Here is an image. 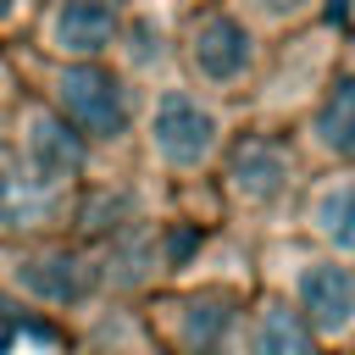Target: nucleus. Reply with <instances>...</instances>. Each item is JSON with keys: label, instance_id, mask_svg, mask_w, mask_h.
Here are the masks:
<instances>
[{"label": "nucleus", "instance_id": "nucleus-9", "mask_svg": "<svg viewBox=\"0 0 355 355\" xmlns=\"http://www.w3.org/2000/svg\"><path fill=\"white\" fill-rule=\"evenodd\" d=\"M55 211L50 183H39L28 166H0V227H39Z\"/></svg>", "mask_w": 355, "mask_h": 355}, {"label": "nucleus", "instance_id": "nucleus-16", "mask_svg": "<svg viewBox=\"0 0 355 355\" xmlns=\"http://www.w3.org/2000/svg\"><path fill=\"white\" fill-rule=\"evenodd\" d=\"M6 349H11V322L0 316V355H6Z\"/></svg>", "mask_w": 355, "mask_h": 355}, {"label": "nucleus", "instance_id": "nucleus-10", "mask_svg": "<svg viewBox=\"0 0 355 355\" xmlns=\"http://www.w3.org/2000/svg\"><path fill=\"white\" fill-rule=\"evenodd\" d=\"M316 139L333 155H355V72L327 89V100L316 111Z\"/></svg>", "mask_w": 355, "mask_h": 355}, {"label": "nucleus", "instance_id": "nucleus-5", "mask_svg": "<svg viewBox=\"0 0 355 355\" xmlns=\"http://www.w3.org/2000/svg\"><path fill=\"white\" fill-rule=\"evenodd\" d=\"M83 166V139L55 116V111H33L28 116V172L39 183H67Z\"/></svg>", "mask_w": 355, "mask_h": 355}, {"label": "nucleus", "instance_id": "nucleus-14", "mask_svg": "<svg viewBox=\"0 0 355 355\" xmlns=\"http://www.w3.org/2000/svg\"><path fill=\"white\" fill-rule=\"evenodd\" d=\"M194 250H200V233H194V227H178V233H166V261H178V266H183Z\"/></svg>", "mask_w": 355, "mask_h": 355}, {"label": "nucleus", "instance_id": "nucleus-3", "mask_svg": "<svg viewBox=\"0 0 355 355\" xmlns=\"http://www.w3.org/2000/svg\"><path fill=\"white\" fill-rule=\"evenodd\" d=\"M189 55H194V72L205 83L227 89V83H239L255 67V33L233 11H211V17H200V28L189 39Z\"/></svg>", "mask_w": 355, "mask_h": 355}, {"label": "nucleus", "instance_id": "nucleus-7", "mask_svg": "<svg viewBox=\"0 0 355 355\" xmlns=\"http://www.w3.org/2000/svg\"><path fill=\"white\" fill-rule=\"evenodd\" d=\"M227 172H233V189L244 200H277L288 183V155L272 139H244V144H233Z\"/></svg>", "mask_w": 355, "mask_h": 355}, {"label": "nucleus", "instance_id": "nucleus-8", "mask_svg": "<svg viewBox=\"0 0 355 355\" xmlns=\"http://www.w3.org/2000/svg\"><path fill=\"white\" fill-rule=\"evenodd\" d=\"M22 288L39 294V300H50V305H72V300H83L94 288V266L78 261V255H67V250H50V255L22 261Z\"/></svg>", "mask_w": 355, "mask_h": 355}, {"label": "nucleus", "instance_id": "nucleus-4", "mask_svg": "<svg viewBox=\"0 0 355 355\" xmlns=\"http://www.w3.org/2000/svg\"><path fill=\"white\" fill-rule=\"evenodd\" d=\"M122 28V11L116 0H55L50 11V50L67 55V61H94Z\"/></svg>", "mask_w": 355, "mask_h": 355}, {"label": "nucleus", "instance_id": "nucleus-12", "mask_svg": "<svg viewBox=\"0 0 355 355\" xmlns=\"http://www.w3.org/2000/svg\"><path fill=\"white\" fill-rule=\"evenodd\" d=\"M311 222L322 227L327 244L355 250V183H327V189L311 200Z\"/></svg>", "mask_w": 355, "mask_h": 355}, {"label": "nucleus", "instance_id": "nucleus-11", "mask_svg": "<svg viewBox=\"0 0 355 355\" xmlns=\"http://www.w3.org/2000/svg\"><path fill=\"white\" fill-rule=\"evenodd\" d=\"M311 349V333L294 311L283 305H266L255 316V333H250V355H305Z\"/></svg>", "mask_w": 355, "mask_h": 355}, {"label": "nucleus", "instance_id": "nucleus-15", "mask_svg": "<svg viewBox=\"0 0 355 355\" xmlns=\"http://www.w3.org/2000/svg\"><path fill=\"white\" fill-rule=\"evenodd\" d=\"M255 17H294V11H305L311 0H244Z\"/></svg>", "mask_w": 355, "mask_h": 355}, {"label": "nucleus", "instance_id": "nucleus-17", "mask_svg": "<svg viewBox=\"0 0 355 355\" xmlns=\"http://www.w3.org/2000/svg\"><path fill=\"white\" fill-rule=\"evenodd\" d=\"M11 6H17V0H0V17H11Z\"/></svg>", "mask_w": 355, "mask_h": 355}, {"label": "nucleus", "instance_id": "nucleus-1", "mask_svg": "<svg viewBox=\"0 0 355 355\" xmlns=\"http://www.w3.org/2000/svg\"><path fill=\"white\" fill-rule=\"evenodd\" d=\"M55 100H61V122L78 133V139H116L128 128V100H122V83L94 67V61H72L61 67L55 78Z\"/></svg>", "mask_w": 355, "mask_h": 355}, {"label": "nucleus", "instance_id": "nucleus-2", "mask_svg": "<svg viewBox=\"0 0 355 355\" xmlns=\"http://www.w3.org/2000/svg\"><path fill=\"white\" fill-rule=\"evenodd\" d=\"M150 144L178 172L205 166L211 150H216V116H211V105L194 100L189 89H161L155 105H150Z\"/></svg>", "mask_w": 355, "mask_h": 355}, {"label": "nucleus", "instance_id": "nucleus-6", "mask_svg": "<svg viewBox=\"0 0 355 355\" xmlns=\"http://www.w3.org/2000/svg\"><path fill=\"white\" fill-rule=\"evenodd\" d=\"M300 305L311 311V322H316L322 333H338V327H349V316H355V277H349L344 266L316 261V266L300 272Z\"/></svg>", "mask_w": 355, "mask_h": 355}, {"label": "nucleus", "instance_id": "nucleus-13", "mask_svg": "<svg viewBox=\"0 0 355 355\" xmlns=\"http://www.w3.org/2000/svg\"><path fill=\"white\" fill-rule=\"evenodd\" d=\"M222 327H227V300H194V305L183 311V338H189L200 355L216 344Z\"/></svg>", "mask_w": 355, "mask_h": 355}]
</instances>
